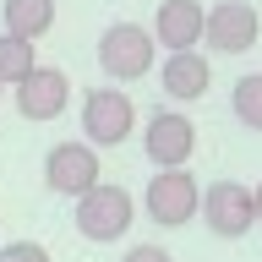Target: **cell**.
<instances>
[{"instance_id": "6da1fadb", "label": "cell", "mask_w": 262, "mask_h": 262, "mask_svg": "<svg viewBox=\"0 0 262 262\" xmlns=\"http://www.w3.org/2000/svg\"><path fill=\"white\" fill-rule=\"evenodd\" d=\"M131 219H137V202H131L126 186H110V180H98V186H88V191L77 196V229L88 235V241H120L131 229Z\"/></svg>"}, {"instance_id": "7a4b0ae2", "label": "cell", "mask_w": 262, "mask_h": 262, "mask_svg": "<svg viewBox=\"0 0 262 262\" xmlns=\"http://www.w3.org/2000/svg\"><path fill=\"white\" fill-rule=\"evenodd\" d=\"M82 131H88V147H120L137 131V104H131L126 88H93L82 98Z\"/></svg>"}, {"instance_id": "3957f363", "label": "cell", "mask_w": 262, "mask_h": 262, "mask_svg": "<svg viewBox=\"0 0 262 262\" xmlns=\"http://www.w3.org/2000/svg\"><path fill=\"white\" fill-rule=\"evenodd\" d=\"M98 66L110 82H137L153 71V38L137 22H110L104 38H98Z\"/></svg>"}, {"instance_id": "277c9868", "label": "cell", "mask_w": 262, "mask_h": 262, "mask_svg": "<svg viewBox=\"0 0 262 262\" xmlns=\"http://www.w3.org/2000/svg\"><path fill=\"white\" fill-rule=\"evenodd\" d=\"M196 196H202V186H196L191 169H159V175L147 180V219L164 229H180L196 219Z\"/></svg>"}, {"instance_id": "5b68a950", "label": "cell", "mask_w": 262, "mask_h": 262, "mask_svg": "<svg viewBox=\"0 0 262 262\" xmlns=\"http://www.w3.org/2000/svg\"><path fill=\"white\" fill-rule=\"evenodd\" d=\"M257 33H262V16H257L251 0H219L213 11H202V38H208V49H219V55L251 49Z\"/></svg>"}, {"instance_id": "8992f818", "label": "cell", "mask_w": 262, "mask_h": 262, "mask_svg": "<svg viewBox=\"0 0 262 262\" xmlns=\"http://www.w3.org/2000/svg\"><path fill=\"white\" fill-rule=\"evenodd\" d=\"M196 208H202V224H208L219 241H241L246 229L257 224V219H251V191H246L241 180H213L208 191L196 196Z\"/></svg>"}, {"instance_id": "52a82bcc", "label": "cell", "mask_w": 262, "mask_h": 262, "mask_svg": "<svg viewBox=\"0 0 262 262\" xmlns=\"http://www.w3.org/2000/svg\"><path fill=\"white\" fill-rule=\"evenodd\" d=\"M142 147L159 169H186V159L196 153V126L180 110H153V120L142 131Z\"/></svg>"}, {"instance_id": "ba28073f", "label": "cell", "mask_w": 262, "mask_h": 262, "mask_svg": "<svg viewBox=\"0 0 262 262\" xmlns=\"http://www.w3.org/2000/svg\"><path fill=\"white\" fill-rule=\"evenodd\" d=\"M98 175H104L98 169V147H88V142H55L44 159V180L60 196H82L88 186H98Z\"/></svg>"}, {"instance_id": "9c48e42d", "label": "cell", "mask_w": 262, "mask_h": 262, "mask_svg": "<svg viewBox=\"0 0 262 262\" xmlns=\"http://www.w3.org/2000/svg\"><path fill=\"white\" fill-rule=\"evenodd\" d=\"M71 104V77L60 66H33L28 77L16 82V110L22 120H55V115Z\"/></svg>"}, {"instance_id": "30bf717a", "label": "cell", "mask_w": 262, "mask_h": 262, "mask_svg": "<svg viewBox=\"0 0 262 262\" xmlns=\"http://www.w3.org/2000/svg\"><path fill=\"white\" fill-rule=\"evenodd\" d=\"M147 38L164 44L169 55H175V49L202 44V0H159V16H153Z\"/></svg>"}, {"instance_id": "8fae6325", "label": "cell", "mask_w": 262, "mask_h": 262, "mask_svg": "<svg viewBox=\"0 0 262 262\" xmlns=\"http://www.w3.org/2000/svg\"><path fill=\"white\" fill-rule=\"evenodd\" d=\"M159 82H164V93L175 98V104H191V98H202V93H208L213 66H208V55H196V49H175V55L164 60Z\"/></svg>"}, {"instance_id": "7c38bea8", "label": "cell", "mask_w": 262, "mask_h": 262, "mask_svg": "<svg viewBox=\"0 0 262 262\" xmlns=\"http://www.w3.org/2000/svg\"><path fill=\"white\" fill-rule=\"evenodd\" d=\"M0 16H6V33L11 38H44L49 28H55V0H6L0 6Z\"/></svg>"}, {"instance_id": "4fadbf2b", "label": "cell", "mask_w": 262, "mask_h": 262, "mask_svg": "<svg viewBox=\"0 0 262 262\" xmlns=\"http://www.w3.org/2000/svg\"><path fill=\"white\" fill-rule=\"evenodd\" d=\"M229 110H235V120H241L246 131H262V71H251V77L235 82V93H229Z\"/></svg>"}, {"instance_id": "5bb4252c", "label": "cell", "mask_w": 262, "mask_h": 262, "mask_svg": "<svg viewBox=\"0 0 262 262\" xmlns=\"http://www.w3.org/2000/svg\"><path fill=\"white\" fill-rule=\"evenodd\" d=\"M33 66H38V60H33V44H28V38H11V33H0V88H6V82L16 88V82L33 71Z\"/></svg>"}, {"instance_id": "9a60e30c", "label": "cell", "mask_w": 262, "mask_h": 262, "mask_svg": "<svg viewBox=\"0 0 262 262\" xmlns=\"http://www.w3.org/2000/svg\"><path fill=\"white\" fill-rule=\"evenodd\" d=\"M0 262H49V251L38 241H11L6 251H0Z\"/></svg>"}, {"instance_id": "2e32d148", "label": "cell", "mask_w": 262, "mask_h": 262, "mask_svg": "<svg viewBox=\"0 0 262 262\" xmlns=\"http://www.w3.org/2000/svg\"><path fill=\"white\" fill-rule=\"evenodd\" d=\"M126 262H175V257H169L164 246H131V251H126Z\"/></svg>"}, {"instance_id": "e0dca14e", "label": "cell", "mask_w": 262, "mask_h": 262, "mask_svg": "<svg viewBox=\"0 0 262 262\" xmlns=\"http://www.w3.org/2000/svg\"><path fill=\"white\" fill-rule=\"evenodd\" d=\"M251 219L262 224V186H251Z\"/></svg>"}, {"instance_id": "ac0fdd59", "label": "cell", "mask_w": 262, "mask_h": 262, "mask_svg": "<svg viewBox=\"0 0 262 262\" xmlns=\"http://www.w3.org/2000/svg\"><path fill=\"white\" fill-rule=\"evenodd\" d=\"M0 98H6V88H0Z\"/></svg>"}]
</instances>
